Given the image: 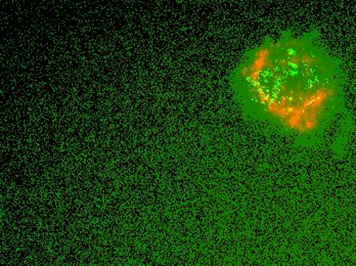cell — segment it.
Wrapping results in <instances>:
<instances>
[{"label":"cell","mask_w":356,"mask_h":266,"mask_svg":"<svg viewBox=\"0 0 356 266\" xmlns=\"http://www.w3.org/2000/svg\"><path fill=\"white\" fill-rule=\"evenodd\" d=\"M304 39L282 38L245 58L236 85L253 111L291 135L310 133L318 123L327 86Z\"/></svg>","instance_id":"6da1fadb"}]
</instances>
